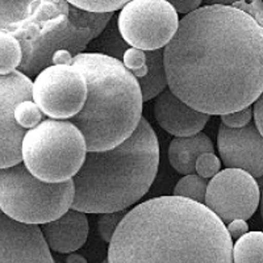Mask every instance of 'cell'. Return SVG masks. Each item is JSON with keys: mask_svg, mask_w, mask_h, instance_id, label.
I'll return each mask as SVG.
<instances>
[{"mask_svg": "<svg viewBox=\"0 0 263 263\" xmlns=\"http://www.w3.org/2000/svg\"><path fill=\"white\" fill-rule=\"evenodd\" d=\"M168 90L206 115H227L263 92V29L233 6H204L179 20L163 49Z\"/></svg>", "mask_w": 263, "mask_h": 263, "instance_id": "1", "label": "cell"}, {"mask_svg": "<svg viewBox=\"0 0 263 263\" xmlns=\"http://www.w3.org/2000/svg\"><path fill=\"white\" fill-rule=\"evenodd\" d=\"M108 263H233L227 225L204 204L159 196L136 205L117 227Z\"/></svg>", "mask_w": 263, "mask_h": 263, "instance_id": "2", "label": "cell"}, {"mask_svg": "<svg viewBox=\"0 0 263 263\" xmlns=\"http://www.w3.org/2000/svg\"><path fill=\"white\" fill-rule=\"evenodd\" d=\"M159 142L146 119L124 142L104 152H87L75 187L71 210L83 213L119 212L141 200L156 180Z\"/></svg>", "mask_w": 263, "mask_h": 263, "instance_id": "3", "label": "cell"}, {"mask_svg": "<svg viewBox=\"0 0 263 263\" xmlns=\"http://www.w3.org/2000/svg\"><path fill=\"white\" fill-rule=\"evenodd\" d=\"M75 66L87 82V99L70 119L86 140L88 152H104L130 137L142 119V92L137 79L117 58L103 53H81Z\"/></svg>", "mask_w": 263, "mask_h": 263, "instance_id": "4", "label": "cell"}, {"mask_svg": "<svg viewBox=\"0 0 263 263\" xmlns=\"http://www.w3.org/2000/svg\"><path fill=\"white\" fill-rule=\"evenodd\" d=\"M82 132L70 120L48 119L25 133L21 158L33 177L46 183L72 179L87 154Z\"/></svg>", "mask_w": 263, "mask_h": 263, "instance_id": "5", "label": "cell"}, {"mask_svg": "<svg viewBox=\"0 0 263 263\" xmlns=\"http://www.w3.org/2000/svg\"><path fill=\"white\" fill-rule=\"evenodd\" d=\"M72 179L46 183L33 177L23 162L0 168V211L21 224L44 225L71 210Z\"/></svg>", "mask_w": 263, "mask_h": 263, "instance_id": "6", "label": "cell"}, {"mask_svg": "<svg viewBox=\"0 0 263 263\" xmlns=\"http://www.w3.org/2000/svg\"><path fill=\"white\" fill-rule=\"evenodd\" d=\"M112 17L114 13H91L70 6L67 27L51 30L21 48L23 61L18 71L28 77L37 75L51 65V58L58 50H67L74 58L102 34Z\"/></svg>", "mask_w": 263, "mask_h": 263, "instance_id": "7", "label": "cell"}, {"mask_svg": "<svg viewBox=\"0 0 263 263\" xmlns=\"http://www.w3.org/2000/svg\"><path fill=\"white\" fill-rule=\"evenodd\" d=\"M178 27L177 11L166 0H132L117 16V29L124 42L145 51L164 49Z\"/></svg>", "mask_w": 263, "mask_h": 263, "instance_id": "8", "label": "cell"}, {"mask_svg": "<svg viewBox=\"0 0 263 263\" xmlns=\"http://www.w3.org/2000/svg\"><path fill=\"white\" fill-rule=\"evenodd\" d=\"M86 99V78L72 65L48 66L32 84V100L49 119H72L81 112Z\"/></svg>", "mask_w": 263, "mask_h": 263, "instance_id": "9", "label": "cell"}, {"mask_svg": "<svg viewBox=\"0 0 263 263\" xmlns=\"http://www.w3.org/2000/svg\"><path fill=\"white\" fill-rule=\"evenodd\" d=\"M260 191L255 178L238 168L218 171L208 182L204 205L224 224L249 220L257 211Z\"/></svg>", "mask_w": 263, "mask_h": 263, "instance_id": "10", "label": "cell"}, {"mask_svg": "<svg viewBox=\"0 0 263 263\" xmlns=\"http://www.w3.org/2000/svg\"><path fill=\"white\" fill-rule=\"evenodd\" d=\"M32 84L18 70L0 75V168L23 162L21 144L28 130L16 123L13 112L18 103L32 100Z\"/></svg>", "mask_w": 263, "mask_h": 263, "instance_id": "11", "label": "cell"}, {"mask_svg": "<svg viewBox=\"0 0 263 263\" xmlns=\"http://www.w3.org/2000/svg\"><path fill=\"white\" fill-rule=\"evenodd\" d=\"M220 158L227 168H238L253 178L263 177V136L255 124L228 128L220 124L217 133Z\"/></svg>", "mask_w": 263, "mask_h": 263, "instance_id": "12", "label": "cell"}, {"mask_svg": "<svg viewBox=\"0 0 263 263\" xmlns=\"http://www.w3.org/2000/svg\"><path fill=\"white\" fill-rule=\"evenodd\" d=\"M0 263H55L39 225L15 221L0 211Z\"/></svg>", "mask_w": 263, "mask_h": 263, "instance_id": "13", "label": "cell"}, {"mask_svg": "<svg viewBox=\"0 0 263 263\" xmlns=\"http://www.w3.org/2000/svg\"><path fill=\"white\" fill-rule=\"evenodd\" d=\"M153 112L158 125L174 137L196 135L204 129L210 120V115L187 105L168 88L157 96Z\"/></svg>", "mask_w": 263, "mask_h": 263, "instance_id": "14", "label": "cell"}, {"mask_svg": "<svg viewBox=\"0 0 263 263\" xmlns=\"http://www.w3.org/2000/svg\"><path fill=\"white\" fill-rule=\"evenodd\" d=\"M121 62L137 79L144 103L157 98L168 87L164 71L163 49L145 51L128 48L124 50Z\"/></svg>", "mask_w": 263, "mask_h": 263, "instance_id": "15", "label": "cell"}, {"mask_svg": "<svg viewBox=\"0 0 263 263\" xmlns=\"http://www.w3.org/2000/svg\"><path fill=\"white\" fill-rule=\"evenodd\" d=\"M40 229L50 250L70 254L86 243L88 220L86 213L70 210L57 220L44 224Z\"/></svg>", "mask_w": 263, "mask_h": 263, "instance_id": "16", "label": "cell"}, {"mask_svg": "<svg viewBox=\"0 0 263 263\" xmlns=\"http://www.w3.org/2000/svg\"><path fill=\"white\" fill-rule=\"evenodd\" d=\"M213 152L215 146L211 138L203 132H199L189 137H174L168 146V161L174 170L184 177L196 173L195 163L201 154Z\"/></svg>", "mask_w": 263, "mask_h": 263, "instance_id": "17", "label": "cell"}, {"mask_svg": "<svg viewBox=\"0 0 263 263\" xmlns=\"http://www.w3.org/2000/svg\"><path fill=\"white\" fill-rule=\"evenodd\" d=\"M233 263H263V232H248L237 239Z\"/></svg>", "mask_w": 263, "mask_h": 263, "instance_id": "18", "label": "cell"}, {"mask_svg": "<svg viewBox=\"0 0 263 263\" xmlns=\"http://www.w3.org/2000/svg\"><path fill=\"white\" fill-rule=\"evenodd\" d=\"M23 61V50L18 40L7 30L0 29V75L18 70Z\"/></svg>", "mask_w": 263, "mask_h": 263, "instance_id": "19", "label": "cell"}, {"mask_svg": "<svg viewBox=\"0 0 263 263\" xmlns=\"http://www.w3.org/2000/svg\"><path fill=\"white\" fill-rule=\"evenodd\" d=\"M37 0H0V29L9 30L30 15Z\"/></svg>", "mask_w": 263, "mask_h": 263, "instance_id": "20", "label": "cell"}, {"mask_svg": "<svg viewBox=\"0 0 263 263\" xmlns=\"http://www.w3.org/2000/svg\"><path fill=\"white\" fill-rule=\"evenodd\" d=\"M206 185H208L206 179L199 177L197 174L184 175L175 185L174 196L184 197V199H190V200H194L196 203L204 204Z\"/></svg>", "mask_w": 263, "mask_h": 263, "instance_id": "21", "label": "cell"}, {"mask_svg": "<svg viewBox=\"0 0 263 263\" xmlns=\"http://www.w3.org/2000/svg\"><path fill=\"white\" fill-rule=\"evenodd\" d=\"M13 116L16 123L25 130L36 128L40 123L44 121V114L33 100H24L18 103L15 108Z\"/></svg>", "mask_w": 263, "mask_h": 263, "instance_id": "22", "label": "cell"}, {"mask_svg": "<svg viewBox=\"0 0 263 263\" xmlns=\"http://www.w3.org/2000/svg\"><path fill=\"white\" fill-rule=\"evenodd\" d=\"M70 6L91 13H114L132 0H66Z\"/></svg>", "mask_w": 263, "mask_h": 263, "instance_id": "23", "label": "cell"}, {"mask_svg": "<svg viewBox=\"0 0 263 263\" xmlns=\"http://www.w3.org/2000/svg\"><path fill=\"white\" fill-rule=\"evenodd\" d=\"M128 211H119V212H109V213H102L99 215L98 218V232L99 236L102 237L104 242L109 243L112 239V236L116 232L117 227L121 222Z\"/></svg>", "mask_w": 263, "mask_h": 263, "instance_id": "24", "label": "cell"}, {"mask_svg": "<svg viewBox=\"0 0 263 263\" xmlns=\"http://www.w3.org/2000/svg\"><path fill=\"white\" fill-rule=\"evenodd\" d=\"M221 168V161L217 158L215 153H204L195 163V171L199 177L208 179L213 178Z\"/></svg>", "mask_w": 263, "mask_h": 263, "instance_id": "25", "label": "cell"}, {"mask_svg": "<svg viewBox=\"0 0 263 263\" xmlns=\"http://www.w3.org/2000/svg\"><path fill=\"white\" fill-rule=\"evenodd\" d=\"M253 119V109L250 107L243 108L241 111L232 112V114L221 115V123L227 125L228 128H243L248 125Z\"/></svg>", "mask_w": 263, "mask_h": 263, "instance_id": "26", "label": "cell"}, {"mask_svg": "<svg viewBox=\"0 0 263 263\" xmlns=\"http://www.w3.org/2000/svg\"><path fill=\"white\" fill-rule=\"evenodd\" d=\"M234 8L241 9L250 15L263 29V2L262 0H250V2H237L233 4Z\"/></svg>", "mask_w": 263, "mask_h": 263, "instance_id": "27", "label": "cell"}, {"mask_svg": "<svg viewBox=\"0 0 263 263\" xmlns=\"http://www.w3.org/2000/svg\"><path fill=\"white\" fill-rule=\"evenodd\" d=\"M168 4H171L177 13H183V15H189L194 12L197 8H200V4L203 0H166Z\"/></svg>", "mask_w": 263, "mask_h": 263, "instance_id": "28", "label": "cell"}, {"mask_svg": "<svg viewBox=\"0 0 263 263\" xmlns=\"http://www.w3.org/2000/svg\"><path fill=\"white\" fill-rule=\"evenodd\" d=\"M228 233L232 239H238L249 232V225L245 220H233L227 227Z\"/></svg>", "mask_w": 263, "mask_h": 263, "instance_id": "29", "label": "cell"}, {"mask_svg": "<svg viewBox=\"0 0 263 263\" xmlns=\"http://www.w3.org/2000/svg\"><path fill=\"white\" fill-rule=\"evenodd\" d=\"M253 115H254L255 126H257V129L259 130L260 135L263 136V92L262 95L255 100Z\"/></svg>", "mask_w": 263, "mask_h": 263, "instance_id": "30", "label": "cell"}, {"mask_svg": "<svg viewBox=\"0 0 263 263\" xmlns=\"http://www.w3.org/2000/svg\"><path fill=\"white\" fill-rule=\"evenodd\" d=\"M65 263H87V259L81 254H77V253H70V254L66 257Z\"/></svg>", "mask_w": 263, "mask_h": 263, "instance_id": "31", "label": "cell"}, {"mask_svg": "<svg viewBox=\"0 0 263 263\" xmlns=\"http://www.w3.org/2000/svg\"><path fill=\"white\" fill-rule=\"evenodd\" d=\"M206 6H213V4H218V6H233L237 2H246V0H204Z\"/></svg>", "mask_w": 263, "mask_h": 263, "instance_id": "32", "label": "cell"}, {"mask_svg": "<svg viewBox=\"0 0 263 263\" xmlns=\"http://www.w3.org/2000/svg\"><path fill=\"white\" fill-rule=\"evenodd\" d=\"M102 263H108V260H107V259H105V260H103Z\"/></svg>", "mask_w": 263, "mask_h": 263, "instance_id": "33", "label": "cell"}]
</instances>
